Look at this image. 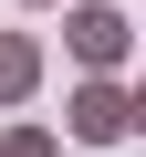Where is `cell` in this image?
Masks as SVG:
<instances>
[{"label":"cell","mask_w":146,"mask_h":157,"mask_svg":"<svg viewBox=\"0 0 146 157\" xmlns=\"http://www.w3.org/2000/svg\"><path fill=\"white\" fill-rule=\"evenodd\" d=\"M31 94H42V42L0 32V105H31Z\"/></svg>","instance_id":"obj_3"},{"label":"cell","mask_w":146,"mask_h":157,"mask_svg":"<svg viewBox=\"0 0 146 157\" xmlns=\"http://www.w3.org/2000/svg\"><path fill=\"white\" fill-rule=\"evenodd\" d=\"M21 11H52V0H21Z\"/></svg>","instance_id":"obj_5"},{"label":"cell","mask_w":146,"mask_h":157,"mask_svg":"<svg viewBox=\"0 0 146 157\" xmlns=\"http://www.w3.org/2000/svg\"><path fill=\"white\" fill-rule=\"evenodd\" d=\"M63 136H73V147H125V136H136V94H125V73H84L73 105H63Z\"/></svg>","instance_id":"obj_2"},{"label":"cell","mask_w":146,"mask_h":157,"mask_svg":"<svg viewBox=\"0 0 146 157\" xmlns=\"http://www.w3.org/2000/svg\"><path fill=\"white\" fill-rule=\"evenodd\" d=\"M63 52L84 63V73H125L136 11H125V0H63Z\"/></svg>","instance_id":"obj_1"},{"label":"cell","mask_w":146,"mask_h":157,"mask_svg":"<svg viewBox=\"0 0 146 157\" xmlns=\"http://www.w3.org/2000/svg\"><path fill=\"white\" fill-rule=\"evenodd\" d=\"M0 157H63V136H52V126H11V136H0Z\"/></svg>","instance_id":"obj_4"}]
</instances>
